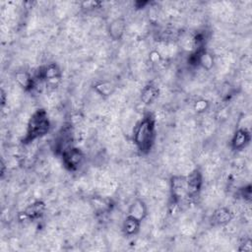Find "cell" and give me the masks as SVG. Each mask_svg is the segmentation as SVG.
I'll return each instance as SVG.
<instances>
[{"label":"cell","instance_id":"obj_1","mask_svg":"<svg viewBox=\"0 0 252 252\" xmlns=\"http://www.w3.org/2000/svg\"><path fill=\"white\" fill-rule=\"evenodd\" d=\"M134 143L142 154H148L156 140V121L151 115H146L134 129Z\"/></svg>","mask_w":252,"mask_h":252},{"label":"cell","instance_id":"obj_2","mask_svg":"<svg viewBox=\"0 0 252 252\" xmlns=\"http://www.w3.org/2000/svg\"><path fill=\"white\" fill-rule=\"evenodd\" d=\"M50 129V121L47 113L44 109L37 110L28 121L26 135L23 143L28 144L46 136Z\"/></svg>","mask_w":252,"mask_h":252},{"label":"cell","instance_id":"obj_3","mask_svg":"<svg viewBox=\"0 0 252 252\" xmlns=\"http://www.w3.org/2000/svg\"><path fill=\"white\" fill-rule=\"evenodd\" d=\"M61 76L62 73L59 66L55 63H49L39 69L35 79L45 83L47 87H55L59 83Z\"/></svg>","mask_w":252,"mask_h":252},{"label":"cell","instance_id":"obj_4","mask_svg":"<svg viewBox=\"0 0 252 252\" xmlns=\"http://www.w3.org/2000/svg\"><path fill=\"white\" fill-rule=\"evenodd\" d=\"M61 158L63 165L69 172L78 171L83 165L84 160H85V155H84V153L80 149L76 147H72L65 151L61 155Z\"/></svg>","mask_w":252,"mask_h":252},{"label":"cell","instance_id":"obj_5","mask_svg":"<svg viewBox=\"0 0 252 252\" xmlns=\"http://www.w3.org/2000/svg\"><path fill=\"white\" fill-rule=\"evenodd\" d=\"M74 139L73 128L70 123L65 124L57 133L54 139V150L58 155H62L68 149L74 147L72 145Z\"/></svg>","mask_w":252,"mask_h":252},{"label":"cell","instance_id":"obj_6","mask_svg":"<svg viewBox=\"0 0 252 252\" xmlns=\"http://www.w3.org/2000/svg\"><path fill=\"white\" fill-rule=\"evenodd\" d=\"M171 195L175 203H179L189 197L186 177L175 176L171 180Z\"/></svg>","mask_w":252,"mask_h":252},{"label":"cell","instance_id":"obj_7","mask_svg":"<svg viewBox=\"0 0 252 252\" xmlns=\"http://www.w3.org/2000/svg\"><path fill=\"white\" fill-rule=\"evenodd\" d=\"M46 204L43 201H36L34 203H32L31 205H29L21 214L20 216H22L23 218L21 219V221H37L39 219H41L45 212H46Z\"/></svg>","mask_w":252,"mask_h":252},{"label":"cell","instance_id":"obj_8","mask_svg":"<svg viewBox=\"0 0 252 252\" xmlns=\"http://www.w3.org/2000/svg\"><path fill=\"white\" fill-rule=\"evenodd\" d=\"M187 188L189 197L196 196L202 189L203 186V176L199 170L192 171L187 177Z\"/></svg>","mask_w":252,"mask_h":252},{"label":"cell","instance_id":"obj_9","mask_svg":"<svg viewBox=\"0 0 252 252\" xmlns=\"http://www.w3.org/2000/svg\"><path fill=\"white\" fill-rule=\"evenodd\" d=\"M250 142V133L247 129L240 128L236 130L231 140V147L233 150H243Z\"/></svg>","mask_w":252,"mask_h":252},{"label":"cell","instance_id":"obj_10","mask_svg":"<svg viewBox=\"0 0 252 252\" xmlns=\"http://www.w3.org/2000/svg\"><path fill=\"white\" fill-rule=\"evenodd\" d=\"M19 85L26 91H34L36 89V79L26 71H19L15 75Z\"/></svg>","mask_w":252,"mask_h":252},{"label":"cell","instance_id":"obj_11","mask_svg":"<svg viewBox=\"0 0 252 252\" xmlns=\"http://www.w3.org/2000/svg\"><path fill=\"white\" fill-rule=\"evenodd\" d=\"M147 213H148V210H147L146 204L144 203V201L138 199V200H135L130 206L128 211V216L133 217L142 222L146 218Z\"/></svg>","mask_w":252,"mask_h":252},{"label":"cell","instance_id":"obj_12","mask_svg":"<svg viewBox=\"0 0 252 252\" xmlns=\"http://www.w3.org/2000/svg\"><path fill=\"white\" fill-rule=\"evenodd\" d=\"M231 219H232V213L230 212L229 209L225 207L217 209L212 217L213 223L218 226L227 225L228 223L230 222Z\"/></svg>","mask_w":252,"mask_h":252},{"label":"cell","instance_id":"obj_13","mask_svg":"<svg viewBox=\"0 0 252 252\" xmlns=\"http://www.w3.org/2000/svg\"><path fill=\"white\" fill-rule=\"evenodd\" d=\"M159 94L160 90L158 89V87L150 84V85H147L143 88L141 93V101L145 105H151L158 99Z\"/></svg>","mask_w":252,"mask_h":252},{"label":"cell","instance_id":"obj_14","mask_svg":"<svg viewBox=\"0 0 252 252\" xmlns=\"http://www.w3.org/2000/svg\"><path fill=\"white\" fill-rule=\"evenodd\" d=\"M141 223H142L141 221H139L133 217L127 216V218L123 222V226H122L123 232L128 236H133V235L137 234L140 230Z\"/></svg>","mask_w":252,"mask_h":252},{"label":"cell","instance_id":"obj_15","mask_svg":"<svg viewBox=\"0 0 252 252\" xmlns=\"http://www.w3.org/2000/svg\"><path fill=\"white\" fill-rule=\"evenodd\" d=\"M126 25L125 21L121 18L115 20L110 26V35L114 40H119L124 34Z\"/></svg>","mask_w":252,"mask_h":252},{"label":"cell","instance_id":"obj_16","mask_svg":"<svg viewBox=\"0 0 252 252\" xmlns=\"http://www.w3.org/2000/svg\"><path fill=\"white\" fill-rule=\"evenodd\" d=\"M199 65L202 66L206 70H210L214 65L213 55L210 52H208L206 49H203L200 53Z\"/></svg>","mask_w":252,"mask_h":252},{"label":"cell","instance_id":"obj_17","mask_svg":"<svg viewBox=\"0 0 252 252\" xmlns=\"http://www.w3.org/2000/svg\"><path fill=\"white\" fill-rule=\"evenodd\" d=\"M95 89L102 96H110L113 93V91H114L113 85L109 82H100V83H98L97 85L95 86Z\"/></svg>","mask_w":252,"mask_h":252},{"label":"cell","instance_id":"obj_18","mask_svg":"<svg viewBox=\"0 0 252 252\" xmlns=\"http://www.w3.org/2000/svg\"><path fill=\"white\" fill-rule=\"evenodd\" d=\"M207 107H208V103L204 100H200V101L196 102V104L194 106V109H195L196 112L201 113V112H204L207 109Z\"/></svg>","mask_w":252,"mask_h":252},{"label":"cell","instance_id":"obj_19","mask_svg":"<svg viewBox=\"0 0 252 252\" xmlns=\"http://www.w3.org/2000/svg\"><path fill=\"white\" fill-rule=\"evenodd\" d=\"M243 247L239 248L240 251H251L252 250V244H251V241L248 240L247 242H245V244H241Z\"/></svg>","mask_w":252,"mask_h":252},{"label":"cell","instance_id":"obj_20","mask_svg":"<svg viewBox=\"0 0 252 252\" xmlns=\"http://www.w3.org/2000/svg\"><path fill=\"white\" fill-rule=\"evenodd\" d=\"M1 98H2V106H4L6 96H5V93H4V91H3V90H1Z\"/></svg>","mask_w":252,"mask_h":252}]
</instances>
